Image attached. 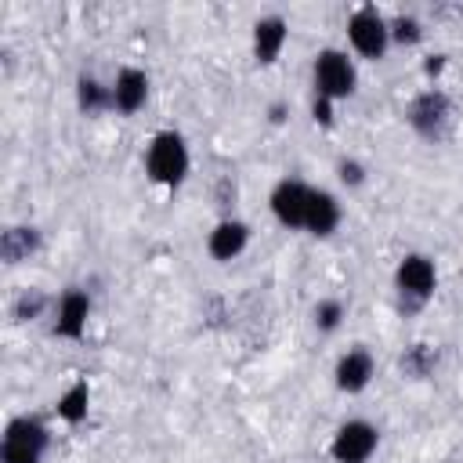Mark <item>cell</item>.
Instances as JSON below:
<instances>
[{
	"instance_id": "6da1fadb",
	"label": "cell",
	"mask_w": 463,
	"mask_h": 463,
	"mask_svg": "<svg viewBox=\"0 0 463 463\" xmlns=\"http://www.w3.org/2000/svg\"><path fill=\"white\" fill-rule=\"evenodd\" d=\"M188 163L192 156L177 130H159L145 148V174L163 188H177L188 177Z\"/></svg>"
},
{
	"instance_id": "7a4b0ae2",
	"label": "cell",
	"mask_w": 463,
	"mask_h": 463,
	"mask_svg": "<svg viewBox=\"0 0 463 463\" xmlns=\"http://www.w3.org/2000/svg\"><path fill=\"white\" fill-rule=\"evenodd\" d=\"M51 449V430L36 416H14L4 427L0 441V463H43V452Z\"/></svg>"
},
{
	"instance_id": "3957f363",
	"label": "cell",
	"mask_w": 463,
	"mask_h": 463,
	"mask_svg": "<svg viewBox=\"0 0 463 463\" xmlns=\"http://www.w3.org/2000/svg\"><path fill=\"white\" fill-rule=\"evenodd\" d=\"M311 80H315V98L340 101V98H347V94L354 90L358 72H354V61L347 58V51H340V47H322V51L315 54Z\"/></svg>"
},
{
	"instance_id": "277c9868",
	"label": "cell",
	"mask_w": 463,
	"mask_h": 463,
	"mask_svg": "<svg viewBox=\"0 0 463 463\" xmlns=\"http://www.w3.org/2000/svg\"><path fill=\"white\" fill-rule=\"evenodd\" d=\"M347 43L358 58L365 61H380L391 47V29H387V18L376 11V7H358L351 18H347Z\"/></svg>"
},
{
	"instance_id": "5b68a950",
	"label": "cell",
	"mask_w": 463,
	"mask_h": 463,
	"mask_svg": "<svg viewBox=\"0 0 463 463\" xmlns=\"http://www.w3.org/2000/svg\"><path fill=\"white\" fill-rule=\"evenodd\" d=\"M394 289L412 307L427 304L434 297V289H438V268H434V260L427 253H405L398 260V268H394Z\"/></svg>"
},
{
	"instance_id": "8992f818",
	"label": "cell",
	"mask_w": 463,
	"mask_h": 463,
	"mask_svg": "<svg viewBox=\"0 0 463 463\" xmlns=\"http://www.w3.org/2000/svg\"><path fill=\"white\" fill-rule=\"evenodd\" d=\"M376 445H380V430L369 420H347L336 427L329 441V456L336 463H369Z\"/></svg>"
},
{
	"instance_id": "52a82bcc",
	"label": "cell",
	"mask_w": 463,
	"mask_h": 463,
	"mask_svg": "<svg viewBox=\"0 0 463 463\" xmlns=\"http://www.w3.org/2000/svg\"><path fill=\"white\" fill-rule=\"evenodd\" d=\"M449 119H452V101H449L445 90H438V87L416 94L412 105H409V123H412V130L423 134V137H430V141H438V137L445 134Z\"/></svg>"
},
{
	"instance_id": "ba28073f",
	"label": "cell",
	"mask_w": 463,
	"mask_h": 463,
	"mask_svg": "<svg viewBox=\"0 0 463 463\" xmlns=\"http://www.w3.org/2000/svg\"><path fill=\"white\" fill-rule=\"evenodd\" d=\"M307 199H311V188H307L304 181H297V177H282V181L271 188L268 206H271L275 221H279L282 228H289V232H293V228H304Z\"/></svg>"
},
{
	"instance_id": "9c48e42d",
	"label": "cell",
	"mask_w": 463,
	"mask_h": 463,
	"mask_svg": "<svg viewBox=\"0 0 463 463\" xmlns=\"http://www.w3.org/2000/svg\"><path fill=\"white\" fill-rule=\"evenodd\" d=\"M373 376H376V362H373V354H369L365 347H351V351H344V354L336 358V369H333L336 391H344V394H362V391L373 383Z\"/></svg>"
},
{
	"instance_id": "30bf717a",
	"label": "cell",
	"mask_w": 463,
	"mask_h": 463,
	"mask_svg": "<svg viewBox=\"0 0 463 463\" xmlns=\"http://www.w3.org/2000/svg\"><path fill=\"white\" fill-rule=\"evenodd\" d=\"M87 318H90V297L83 289H65L54 304V333L65 340H80L87 333Z\"/></svg>"
},
{
	"instance_id": "8fae6325",
	"label": "cell",
	"mask_w": 463,
	"mask_h": 463,
	"mask_svg": "<svg viewBox=\"0 0 463 463\" xmlns=\"http://www.w3.org/2000/svg\"><path fill=\"white\" fill-rule=\"evenodd\" d=\"M246 246H250V224L239 221V217H221V221L213 224V232L206 235V253H210L213 260H221V264L235 260Z\"/></svg>"
},
{
	"instance_id": "7c38bea8",
	"label": "cell",
	"mask_w": 463,
	"mask_h": 463,
	"mask_svg": "<svg viewBox=\"0 0 463 463\" xmlns=\"http://www.w3.org/2000/svg\"><path fill=\"white\" fill-rule=\"evenodd\" d=\"M340 199L326 188H311V199H307V213H304V232L315 235V239H326L340 228Z\"/></svg>"
},
{
	"instance_id": "4fadbf2b",
	"label": "cell",
	"mask_w": 463,
	"mask_h": 463,
	"mask_svg": "<svg viewBox=\"0 0 463 463\" xmlns=\"http://www.w3.org/2000/svg\"><path fill=\"white\" fill-rule=\"evenodd\" d=\"M109 90H112V109L123 112V116H134V112L145 109V101H148V76H145L141 69L127 65V69L116 72V80H112Z\"/></svg>"
},
{
	"instance_id": "5bb4252c",
	"label": "cell",
	"mask_w": 463,
	"mask_h": 463,
	"mask_svg": "<svg viewBox=\"0 0 463 463\" xmlns=\"http://www.w3.org/2000/svg\"><path fill=\"white\" fill-rule=\"evenodd\" d=\"M286 40H289V25H286L282 14H264V18H257V25H253V58H257L260 65H271V61L282 54Z\"/></svg>"
},
{
	"instance_id": "9a60e30c",
	"label": "cell",
	"mask_w": 463,
	"mask_h": 463,
	"mask_svg": "<svg viewBox=\"0 0 463 463\" xmlns=\"http://www.w3.org/2000/svg\"><path fill=\"white\" fill-rule=\"evenodd\" d=\"M54 409H58V416H61L65 423H83V420H87V409H90V383H87V380H72V383L58 394Z\"/></svg>"
},
{
	"instance_id": "2e32d148",
	"label": "cell",
	"mask_w": 463,
	"mask_h": 463,
	"mask_svg": "<svg viewBox=\"0 0 463 463\" xmlns=\"http://www.w3.org/2000/svg\"><path fill=\"white\" fill-rule=\"evenodd\" d=\"M76 101L83 112H101V109H112V90L101 87L94 76H80L76 83Z\"/></svg>"
},
{
	"instance_id": "e0dca14e",
	"label": "cell",
	"mask_w": 463,
	"mask_h": 463,
	"mask_svg": "<svg viewBox=\"0 0 463 463\" xmlns=\"http://www.w3.org/2000/svg\"><path fill=\"white\" fill-rule=\"evenodd\" d=\"M36 246H40L36 228H7V232H4V257H7V264L29 257Z\"/></svg>"
},
{
	"instance_id": "ac0fdd59",
	"label": "cell",
	"mask_w": 463,
	"mask_h": 463,
	"mask_svg": "<svg viewBox=\"0 0 463 463\" xmlns=\"http://www.w3.org/2000/svg\"><path fill=\"white\" fill-rule=\"evenodd\" d=\"M311 322H315V329H318V333H336V329H340V322H344V304H340L336 297L318 300V304L311 307Z\"/></svg>"
},
{
	"instance_id": "d6986e66",
	"label": "cell",
	"mask_w": 463,
	"mask_h": 463,
	"mask_svg": "<svg viewBox=\"0 0 463 463\" xmlns=\"http://www.w3.org/2000/svg\"><path fill=\"white\" fill-rule=\"evenodd\" d=\"M387 29H391V43H420V36H423V25H420L412 14L391 18Z\"/></svg>"
},
{
	"instance_id": "ffe728a7",
	"label": "cell",
	"mask_w": 463,
	"mask_h": 463,
	"mask_svg": "<svg viewBox=\"0 0 463 463\" xmlns=\"http://www.w3.org/2000/svg\"><path fill=\"white\" fill-rule=\"evenodd\" d=\"M336 177H340L347 188H358V184L365 181V166H362L358 159H340V163H336Z\"/></svg>"
},
{
	"instance_id": "44dd1931",
	"label": "cell",
	"mask_w": 463,
	"mask_h": 463,
	"mask_svg": "<svg viewBox=\"0 0 463 463\" xmlns=\"http://www.w3.org/2000/svg\"><path fill=\"white\" fill-rule=\"evenodd\" d=\"M43 304H47L43 297H36V293L29 297V293H25V297L14 304V318H36V315L43 311Z\"/></svg>"
},
{
	"instance_id": "7402d4cb",
	"label": "cell",
	"mask_w": 463,
	"mask_h": 463,
	"mask_svg": "<svg viewBox=\"0 0 463 463\" xmlns=\"http://www.w3.org/2000/svg\"><path fill=\"white\" fill-rule=\"evenodd\" d=\"M329 105L333 101H326V98H315V105H311V112H315V119H322V123H329L333 116H329Z\"/></svg>"
},
{
	"instance_id": "603a6c76",
	"label": "cell",
	"mask_w": 463,
	"mask_h": 463,
	"mask_svg": "<svg viewBox=\"0 0 463 463\" xmlns=\"http://www.w3.org/2000/svg\"><path fill=\"white\" fill-rule=\"evenodd\" d=\"M268 112H271V116H268L271 123H282V119H286V105H271Z\"/></svg>"
},
{
	"instance_id": "cb8c5ba5",
	"label": "cell",
	"mask_w": 463,
	"mask_h": 463,
	"mask_svg": "<svg viewBox=\"0 0 463 463\" xmlns=\"http://www.w3.org/2000/svg\"><path fill=\"white\" fill-rule=\"evenodd\" d=\"M441 65H445V58H441V54H434V58H430V61H427V65H423V69H427V72H438V69H441Z\"/></svg>"
}]
</instances>
